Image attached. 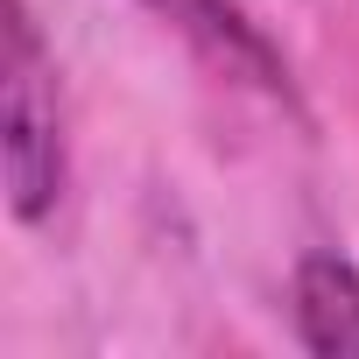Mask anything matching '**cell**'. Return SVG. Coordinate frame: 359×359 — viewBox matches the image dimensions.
Returning <instances> with one entry per match:
<instances>
[{
	"label": "cell",
	"instance_id": "cell-1",
	"mask_svg": "<svg viewBox=\"0 0 359 359\" xmlns=\"http://www.w3.org/2000/svg\"><path fill=\"white\" fill-rule=\"evenodd\" d=\"M0 169H8V205L22 226L57 219L71 191V127L57 57L29 0H8V43H0Z\"/></svg>",
	"mask_w": 359,
	"mask_h": 359
},
{
	"label": "cell",
	"instance_id": "cell-2",
	"mask_svg": "<svg viewBox=\"0 0 359 359\" xmlns=\"http://www.w3.org/2000/svg\"><path fill=\"white\" fill-rule=\"evenodd\" d=\"M141 8H148L155 22H169L212 71H226V78L268 92V99H289V64H282V50L254 29V15L240 8V0H141Z\"/></svg>",
	"mask_w": 359,
	"mask_h": 359
},
{
	"label": "cell",
	"instance_id": "cell-3",
	"mask_svg": "<svg viewBox=\"0 0 359 359\" xmlns=\"http://www.w3.org/2000/svg\"><path fill=\"white\" fill-rule=\"evenodd\" d=\"M296 345L317 359H359V268L345 254H303L289 275Z\"/></svg>",
	"mask_w": 359,
	"mask_h": 359
}]
</instances>
